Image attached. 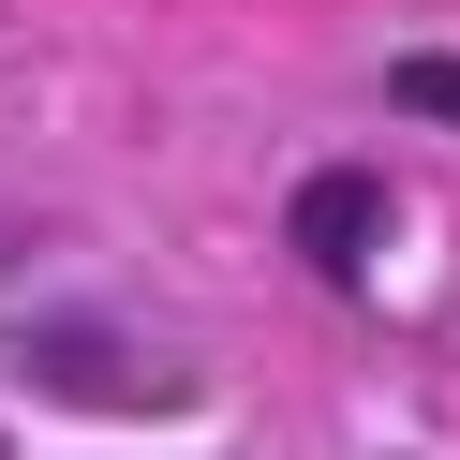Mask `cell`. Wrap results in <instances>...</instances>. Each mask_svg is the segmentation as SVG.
Returning a JSON list of instances; mask_svg holds the SVG:
<instances>
[{
  "label": "cell",
  "instance_id": "obj_1",
  "mask_svg": "<svg viewBox=\"0 0 460 460\" xmlns=\"http://www.w3.org/2000/svg\"><path fill=\"white\" fill-rule=\"evenodd\" d=\"M15 371H31L45 401H134V416L179 401V371H149V341L104 327V312H31V327H15Z\"/></svg>",
  "mask_w": 460,
  "mask_h": 460
},
{
  "label": "cell",
  "instance_id": "obj_2",
  "mask_svg": "<svg viewBox=\"0 0 460 460\" xmlns=\"http://www.w3.org/2000/svg\"><path fill=\"white\" fill-rule=\"evenodd\" d=\"M371 223H386V193H371V179H312V193H297V252H312V268H357Z\"/></svg>",
  "mask_w": 460,
  "mask_h": 460
},
{
  "label": "cell",
  "instance_id": "obj_3",
  "mask_svg": "<svg viewBox=\"0 0 460 460\" xmlns=\"http://www.w3.org/2000/svg\"><path fill=\"white\" fill-rule=\"evenodd\" d=\"M401 104L416 119H460V60H401Z\"/></svg>",
  "mask_w": 460,
  "mask_h": 460
}]
</instances>
